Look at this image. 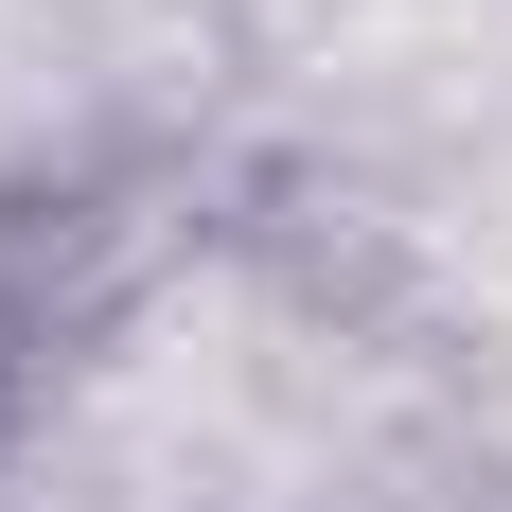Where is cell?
<instances>
[{
	"mask_svg": "<svg viewBox=\"0 0 512 512\" xmlns=\"http://www.w3.org/2000/svg\"><path fill=\"white\" fill-rule=\"evenodd\" d=\"M159 265H177L159 177H106V159L0 177V336H18V354H89V336H124V318L159 301Z\"/></svg>",
	"mask_w": 512,
	"mask_h": 512,
	"instance_id": "1",
	"label": "cell"
}]
</instances>
